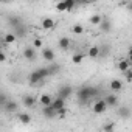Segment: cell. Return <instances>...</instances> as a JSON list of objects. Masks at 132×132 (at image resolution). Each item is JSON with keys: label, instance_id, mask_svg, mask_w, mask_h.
Returning <instances> with one entry per match:
<instances>
[{"label": "cell", "instance_id": "cell-13", "mask_svg": "<svg viewBox=\"0 0 132 132\" xmlns=\"http://www.w3.org/2000/svg\"><path fill=\"white\" fill-rule=\"evenodd\" d=\"M103 100L106 101L107 107H117V106H118V98H117V95H107V96L103 98Z\"/></svg>", "mask_w": 132, "mask_h": 132}, {"label": "cell", "instance_id": "cell-33", "mask_svg": "<svg viewBox=\"0 0 132 132\" xmlns=\"http://www.w3.org/2000/svg\"><path fill=\"white\" fill-rule=\"evenodd\" d=\"M0 2H2V3H3V2H8V0H0Z\"/></svg>", "mask_w": 132, "mask_h": 132}, {"label": "cell", "instance_id": "cell-16", "mask_svg": "<svg viewBox=\"0 0 132 132\" xmlns=\"http://www.w3.org/2000/svg\"><path fill=\"white\" fill-rule=\"evenodd\" d=\"M109 86H110V90L112 92H120L123 89V81L121 79H112Z\"/></svg>", "mask_w": 132, "mask_h": 132}, {"label": "cell", "instance_id": "cell-21", "mask_svg": "<svg viewBox=\"0 0 132 132\" xmlns=\"http://www.w3.org/2000/svg\"><path fill=\"white\" fill-rule=\"evenodd\" d=\"M16 39H17V37H16V34L8 33V34L5 36V44H6V45H11V44H14V42H16Z\"/></svg>", "mask_w": 132, "mask_h": 132}, {"label": "cell", "instance_id": "cell-32", "mask_svg": "<svg viewBox=\"0 0 132 132\" xmlns=\"http://www.w3.org/2000/svg\"><path fill=\"white\" fill-rule=\"evenodd\" d=\"M5 61H6V54L0 50V62H5Z\"/></svg>", "mask_w": 132, "mask_h": 132}, {"label": "cell", "instance_id": "cell-10", "mask_svg": "<svg viewBox=\"0 0 132 132\" xmlns=\"http://www.w3.org/2000/svg\"><path fill=\"white\" fill-rule=\"evenodd\" d=\"M56 113H57V112H56L51 106H42V115H44L45 118H54Z\"/></svg>", "mask_w": 132, "mask_h": 132}, {"label": "cell", "instance_id": "cell-5", "mask_svg": "<svg viewBox=\"0 0 132 132\" xmlns=\"http://www.w3.org/2000/svg\"><path fill=\"white\" fill-rule=\"evenodd\" d=\"M42 28L45 30V31H51V30H54V27H56V22L51 19V17H45V19H42Z\"/></svg>", "mask_w": 132, "mask_h": 132}, {"label": "cell", "instance_id": "cell-6", "mask_svg": "<svg viewBox=\"0 0 132 132\" xmlns=\"http://www.w3.org/2000/svg\"><path fill=\"white\" fill-rule=\"evenodd\" d=\"M87 56H89L90 59L100 57V56H101V48H100V45H92V47L87 50Z\"/></svg>", "mask_w": 132, "mask_h": 132}, {"label": "cell", "instance_id": "cell-12", "mask_svg": "<svg viewBox=\"0 0 132 132\" xmlns=\"http://www.w3.org/2000/svg\"><path fill=\"white\" fill-rule=\"evenodd\" d=\"M70 45H72L70 37H61V39L57 40V47H59L61 50H69V48H70Z\"/></svg>", "mask_w": 132, "mask_h": 132}, {"label": "cell", "instance_id": "cell-30", "mask_svg": "<svg viewBox=\"0 0 132 132\" xmlns=\"http://www.w3.org/2000/svg\"><path fill=\"white\" fill-rule=\"evenodd\" d=\"M124 73H126V81H127V82H130V79H132V73H130V69H129L127 72H124Z\"/></svg>", "mask_w": 132, "mask_h": 132}, {"label": "cell", "instance_id": "cell-20", "mask_svg": "<svg viewBox=\"0 0 132 132\" xmlns=\"http://www.w3.org/2000/svg\"><path fill=\"white\" fill-rule=\"evenodd\" d=\"M17 120H19L20 123H23V124H28V123L31 121V117H30V113H25V112H20V113L17 115Z\"/></svg>", "mask_w": 132, "mask_h": 132}, {"label": "cell", "instance_id": "cell-19", "mask_svg": "<svg viewBox=\"0 0 132 132\" xmlns=\"http://www.w3.org/2000/svg\"><path fill=\"white\" fill-rule=\"evenodd\" d=\"M51 100H53V98H51L48 93H44V95H40V96H39V103H40L42 106H50Z\"/></svg>", "mask_w": 132, "mask_h": 132}, {"label": "cell", "instance_id": "cell-26", "mask_svg": "<svg viewBox=\"0 0 132 132\" xmlns=\"http://www.w3.org/2000/svg\"><path fill=\"white\" fill-rule=\"evenodd\" d=\"M64 2H65V8H67V11H72L76 6V0H64Z\"/></svg>", "mask_w": 132, "mask_h": 132}, {"label": "cell", "instance_id": "cell-29", "mask_svg": "<svg viewBox=\"0 0 132 132\" xmlns=\"http://www.w3.org/2000/svg\"><path fill=\"white\" fill-rule=\"evenodd\" d=\"M59 65H51V67H48V72H50V75H54V73H57L59 72Z\"/></svg>", "mask_w": 132, "mask_h": 132}, {"label": "cell", "instance_id": "cell-18", "mask_svg": "<svg viewBox=\"0 0 132 132\" xmlns=\"http://www.w3.org/2000/svg\"><path fill=\"white\" fill-rule=\"evenodd\" d=\"M118 115H120V118L127 120V118L130 117V110H129V107H126V106L120 107V109H118Z\"/></svg>", "mask_w": 132, "mask_h": 132}, {"label": "cell", "instance_id": "cell-28", "mask_svg": "<svg viewBox=\"0 0 132 132\" xmlns=\"http://www.w3.org/2000/svg\"><path fill=\"white\" fill-rule=\"evenodd\" d=\"M6 101H8V96H6L5 93H2V92H0V107H3Z\"/></svg>", "mask_w": 132, "mask_h": 132}, {"label": "cell", "instance_id": "cell-23", "mask_svg": "<svg viewBox=\"0 0 132 132\" xmlns=\"http://www.w3.org/2000/svg\"><path fill=\"white\" fill-rule=\"evenodd\" d=\"M101 20H103V16H100V14H93V16L90 17V23H92V25H100Z\"/></svg>", "mask_w": 132, "mask_h": 132}, {"label": "cell", "instance_id": "cell-17", "mask_svg": "<svg viewBox=\"0 0 132 132\" xmlns=\"http://www.w3.org/2000/svg\"><path fill=\"white\" fill-rule=\"evenodd\" d=\"M98 27L101 28V31H103V33H107V31H110V20L103 17V20L100 22V25H98Z\"/></svg>", "mask_w": 132, "mask_h": 132}, {"label": "cell", "instance_id": "cell-1", "mask_svg": "<svg viewBox=\"0 0 132 132\" xmlns=\"http://www.w3.org/2000/svg\"><path fill=\"white\" fill-rule=\"evenodd\" d=\"M98 89H95V87H90V86H84V87H81L79 90H78V101L81 103V104H84V103H87L90 98H93V96H98Z\"/></svg>", "mask_w": 132, "mask_h": 132}, {"label": "cell", "instance_id": "cell-2", "mask_svg": "<svg viewBox=\"0 0 132 132\" xmlns=\"http://www.w3.org/2000/svg\"><path fill=\"white\" fill-rule=\"evenodd\" d=\"M92 110H93V113H96V115L104 113V112L107 110V104H106V101H104V100H96V101L93 103V106H92Z\"/></svg>", "mask_w": 132, "mask_h": 132}, {"label": "cell", "instance_id": "cell-4", "mask_svg": "<svg viewBox=\"0 0 132 132\" xmlns=\"http://www.w3.org/2000/svg\"><path fill=\"white\" fill-rule=\"evenodd\" d=\"M72 93H73V89H72L70 86H62V87L57 90V96H61V98H64V100L70 98Z\"/></svg>", "mask_w": 132, "mask_h": 132}, {"label": "cell", "instance_id": "cell-3", "mask_svg": "<svg viewBox=\"0 0 132 132\" xmlns=\"http://www.w3.org/2000/svg\"><path fill=\"white\" fill-rule=\"evenodd\" d=\"M44 79H45V78L39 73V70H34V72L28 76V82H30L31 86H37V84H40Z\"/></svg>", "mask_w": 132, "mask_h": 132}, {"label": "cell", "instance_id": "cell-24", "mask_svg": "<svg viewBox=\"0 0 132 132\" xmlns=\"http://www.w3.org/2000/svg\"><path fill=\"white\" fill-rule=\"evenodd\" d=\"M72 33H75L76 36H79V34L84 33V27H82V25H73V27H72Z\"/></svg>", "mask_w": 132, "mask_h": 132}, {"label": "cell", "instance_id": "cell-27", "mask_svg": "<svg viewBox=\"0 0 132 132\" xmlns=\"http://www.w3.org/2000/svg\"><path fill=\"white\" fill-rule=\"evenodd\" d=\"M33 48H36V50H39V48H42L44 47V42H42V39H39V37H36L34 40H33Z\"/></svg>", "mask_w": 132, "mask_h": 132}, {"label": "cell", "instance_id": "cell-22", "mask_svg": "<svg viewBox=\"0 0 132 132\" xmlns=\"http://www.w3.org/2000/svg\"><path fill=\"white\" fill-rule=\"evenodd\" d=\"M82 59H84V54L82 53H75L73 57H72L73 64H82Z\"/></svg>", "mask_w": 132, "mask_h": 132}, {"label": "cell", "instance_id": "cell-7", "mask_svg": "<svg viewBox=\"0 0 132 132\" xmlns=\"http://www.w3.org/2000/svg\"><path fill=\"white\" fill-rule=\"evenodd\" d=\"M50 106L57 112L59 109H62V107H65V100L64 98H61V96H56L54 100H51V103H50Z\"/></svg>", "mask_w": 132, "mask_h": 132}, {"label": "cell", "instance_id": "cell-15", "mask_svg": "<svg viewBox=\"0 0 132 132\" xmlns=\"http://www.w3.org/2000/svg\"><path fill=\"white\" fill-rule=\"evenodd\" d=\"M117 67H118V70L120 72H127L129 69H130V61L129 59H121L120 62H118V65H117Z\"/></svg>", "mask_w": 132, "mask_h": 132}, {"label": "cell", "instance_id": "cell-9", "mask_svg": "<svg viewBox=\"0 0 132 132\" xmlns=\"http://www.w3.org/2000/svg\"><path fill=\"white\" fill-rule=\"evenodd\" d=\"M22 101H23L25 107H34V106H36V103H37L36 96H33V95H23Z\"/></svg>", "mask_w": 132, "mask_h": 132}, {"label": "cell", "instance_id": "cell-25", "mask_svg": "<svg viewBox=\"0 0 132 132\" xmlns=\"http://www.w3.org/2000/svg\"><path fill=\"white\" fill-rule=\"evenodd\" d=\"M56 11H57V13H64V11H67V8H65V2H64V0H59V2L56 3Z\"/></svg>", "mask_w": 132, "mask_h": 132}, {"label": "cell", "instance_id": "cell-31", "mask_svg": "<svg viewBox=\"0 0 132 132\" xmlns=\"http://www.w3.org/2000/svg\"><path fill=\"white\" fill-rule=\"evenodd\" d=\"M104 130H115V124H106Z\"/></svg>", "mask_w": 132, "mask_h": 132}, {"label": "cell", "instance_id": "cell-8", "mask_svg": "<svg viewBox=\"0 0 132 132\" xmlns=\"http://www.w3.org/2000/svg\"><path fill=\"white\" fill-rule=\"evenodd\" d=\"M23 57L27 61H34L36 59V48H33V45L31 47H27L23 50Z\"/></svg>", "mask_w": 132, "mask_h": 132}, {"label": "cell", "instance_id": "cell-11", "mask_svg": "<svg viewBox=\"0 0 132 132\" xmlns=\"http://www.w3.org/2000/svg\"><path fill=\"white\" fill-rule=\"evenodd\" d=\"M5 110L6 112H10V113H14V112H17V109H19V104L16 103V101H11V100H8L6 103H5Z\"/></svg>", "mask_w": 132, "mask_h": 132}, {"label": "cell", "instance_id": "cell-14", "mask_svg": "<svg viewBox=\"0 0 132 132\" xmlns=\"http://www.w3.org/2000/svg\"><path fill=\"white\" fill-rule=\"evenodd\" d=\"M42 57L45 61H48V62H53L54 61V51L51 48H44L42 50Z\"/></svg>", "mask_w": 132, "mask_h": 132}, {"label": "cell", "instance_id": "cell-34", "mask_svg": "<svg viewBox=\"0 0 132 132\" xmlns=\"http://www.w3.org/2000/svg\"><path fill=\"white\" fill-rule=\"evenodd\" d=\"M82 2H84V0H82Z\"/></svg>", "mask_w": 132, "mask_h": 132}]
</instances>
